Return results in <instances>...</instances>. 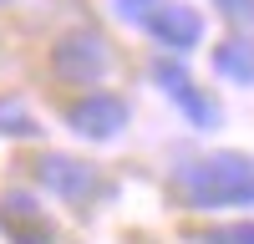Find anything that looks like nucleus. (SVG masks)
I'll return each instance as SVG.
<instances>
[{"label":"nucleus","mask_w":254,"mask_h":244,"mask_svg":"<svg viewBox=\"0 0 254 244\" xmlns=\"http://www.w3.org/2000/svg\"><path fill=\"white\" fill-rule=\"evenodd\" d=\"M66 122H71V132L92 137V142H107L127 127V102L112 97V92H87L81 102L66 107Z\"/></svg>","instance_id":"7ed1b4c3"},{"label":"nucleus","mask_w":254,"mask_h":244,"mask_svg":"<svg viewBox=\"0 0 254 244\" xmlns=\"http://www.w3.org/2000/svg\"><path fill=\"white\" fill-rule=\"evenodd\" d=\"M153 81L188 112V122H193V127H219V102L203 97L193 81H188V71L178 66V61H153Z\"/></svg>","instance_id":"39448f33"},{"label":"nucleus","mask_w":254,"mask_h":244,"mask_svg":"<svg viewBox=\"0 0 254 244\" xmlns=\"http://www.w3.org/2000/svg\"><path fill=\"white\" fill-rule=\"evenodd\" d=\"M214 71L229 76V81H239V87H254V46L249 41H224V46L214 51Z\"/></svg>","instance_id":"6e6552de"},{"label":"nucleus","mask_w":254,"mask_h":244,"mask_svg":"<svg viewBox=\"0 0 254 244\" xmlns=\"http://www.w3.org/2000/svg\"><path fill=\"white\" fill-rule=\"evenodd\" d=\"M36 178L46 183V193L66 198V203H87L92 188H97L92 163H76V158H66V153H46V158L36 163Z\"/></svg>","instance_id":"423d86ee"},{"label":"nucleus","mask_w":254,"mask_h":244,"mask_svg":"<svg viewBox=\"0 0 254 244\" xmlns=\"http://www.w3.org/2000/svg\"><path fill=\"white\" fill-rule=\"evenodd\" d=\"M147 31H153L168 51H193L203 36V20L193 5H178V0H163V5L147 15Z\"/></svg>","instance_id":"0eeeda50"},{"label":"nucleus","mask_w":254,"mask_h":244,"mask_svg":"<svg viewBox=\"0 0 254 244\" xmlns=\"http://www.w3.org/2000/svg\"><path fill=\"white\" fill-rule=\"evenodd\" d=\"M203 244H254V224H214L198 234Z\"/></svg>","instance_id":"9d476101"},{"label":"nucleus","mask_w":254,"mask_h":244,"mask_svg":"<svg viewBox=\"0 0 254 244\" xmlns=\"http://www.w3.org/2000/svg\"><path fill=\"white\" fill-rule=\"evenodd\" d=\"M173 188L193 209H229V203H254V158L244 153H214L203 163H183L173 173Z\"/></svg>","instance_id":"f257e3e1"},{"label":"nucleus","mask_w":254,"mask_h":244,"mask_svg":"<svg viewBox=\"0 0 254 244\" xmlns=\"http://www.w3.org/2000/svg\"><path fill=\"white\" fill-rule=\"evenodd\" d=\"M107 66H112V51L97 31H76L51 51V71L61 81H71V87H97L107 76Z\"/></svg>","instance_id":"f03ea898"},{"label":"nucleus","mask_w":254,"mask_h":244,"mask_svg":"<svg viewBox=\"0 0 254 244\" xmlns=\"http://www.w3.org/2000/svg\"><path fill=\"white\" fill-rule=\"evenodd\" d=\"M0 229L10 244H51V219L26 188L0 193Z\"/></svg>","instance_id":"20e7f679"},{"label":"nucleus","mask_w":254,"mask_h":244,"mask_svg":"<svg viewBox=\"0 0 254 244\" xmlns=\"http://www.w3.org/2000/svg\"><path fill=\"white\" fill-rule=\"evenodd\" d=\"M0 132H10V137H36L41 127H36V117L20 107L15 97H0Z\"/></svg>","instance_id":"1a4fd4ad"},{"label":"nucleus","mask_w":254,"mask_h":244,"mask_svg":"<svg viewBox=\"0 0 254 244\" xmlns=\"http://www.w3.org/2000/svg\"><path fill=\"white\" fill-rule=\"evenodd\" d=\"M158 5H163V0H117V15L132 20V26H147V15H153Z\"/></svg>","instance_id":"9b49d317"},{"label":"nucleus","mask_w":254,"mask_h":244,"mask_svg":"<svg viewBox=\"0 0 254 244\" xmlns=\"http://www.w3.org/2000/svg\"><path fill=\"white\" fill-rule=\"evenodd\" d=\"M214 5H224L229 15H254V0H214Z\"/></svg>","instance_id":"f8f14e48"}]
</instances>
